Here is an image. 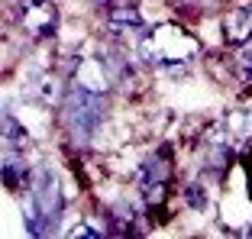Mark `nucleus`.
Listing matches in <instances>:
<instances>
[{"label": "nucleus", "mask_w": 252, "mask_h": 239, "mask_svg": "<svg viewBox=\"0 0 252 239\" xmlns=\"http://www.w3.org/2000/svg\"><path fill=\"white\" fill-rule=\"evenodd\" d=\"M136 52L146 65L156 68H168V65H185L194 52H197V39L191 32H185L175 23H158L149 32L139 36V45Z\"/></svg>", "instance_id": "obj_1"}, {"label": "nucleus", "mask_w": 252, "mask_h": 239, "mask_svg": "<svg viewBox=\"0 0 252 239\" xmlns=\"http://www.w3.org/2000/svg\"><path fill=\"white\" fill-rule=\"evenodd\" d=\"M171 178V165H168V152H152L146 162L139 165V175H136V184H139L142 197H146L149 207H158L165 197V187Z\"/></svg>", "instance_id": "obj_2"}, {"label": "nucleus", "mask_w": 252, "mask_h": 239, "mask_svg": "<svg viewBox=\"0 0 252 239\" xmlns=\"http://www.w3.org/2000/svg\"><path fill=\"white\" fill-rule=\"evenodd\" d=\"M223 39L230 45H243L252 39V3L236 7L226 20H223Z\"/></svg>", "instance_id": "obj_3"}, {"label": "nucleus", "mask_w": 252, "mask_h": 239, "mask_svg": "<svg viewBox=\"0 0 252 239\" xmlns=\"http://www.w3.org/2000/svg\"><path fill=\"white\" fill-rule=\"evenodd\" d=\"M110 30L117 32V36H123V32H142V16H139V10L136 7H113L110 10Z\"/></svg>", "instance_id": "obj_4"}, {"label": "nucleus", "mask_w": 252, "mask_h": 239, "mask_svg": "<svg viewBox=\"0 0 252 239\" xmlns=\"http://www.w3.org/2000/svg\"><path fill=\"white\" fill-rule=\"evenodd\" d=\"M188 207H194V210L207 207V194H204L200 181H191V184H188Z\"/></svg>", "instance_id": "obj_5"}, {"label": "nucleus", "mask_w": 252, "mask_h": 239, "mask_svg": "<svg viewBox=\"0 0 252 239\" xmlns=\"http://www.w3.org/2000/svg\"><path fill=\"white\" fill-rule=\"evenodd\" d=\"M239 78L252 81V42H243V55H239Z\"/></svg>", "instance_id": "obj_6"}, {"label": "nucleus", "mask_w": 252, "mask_h": 239, "mask_svg": "<svg viewBox=\"0 0 252 239\" xmlns=\"http://www.w3.org/2000/svg\"><path fill=\"white\" fill-rule=\"evenodd\" d=\"M97 3H113V7H120V0H97Z\"/></svg>", "instance_id": "obj_7"}, {"label": "nucleus", "mask_w": 252, "mask_h": 239, "mask_svg": "<svg viewBox=\"0 0 252 239\" xmlns=\"http://www.w3.org/2000/svg\"><path fill=\"white\" fill-rule=\"evenodd\" d=\"M249 236H252V230H249Z\"/></svg>", "instance_id": "obj_8"}]
</instances>
